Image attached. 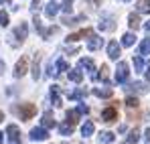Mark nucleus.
I'll list each match as a JSON object with an SVG mask.
<instances>
[{
  "label": "nucleus",
  "instance_id": "f257e3e1",
  "mask_svg": "<svg viewBox=\"0 0 150 144\" xmlns=\"http://www.w3.org/2000/svg\"><path fill=\"white\" fill-rule=\"evenodd\" d=\"M120 55H122V47L118 45V41H110V43H108V57H110L112 61H118Z\"/></svg>",
  "mask_w": 150,
  "mask_h": 144
},
{
  "label": "nucleus",
  "instance_id": "f03ea898",
  "mask_svg": "<svg viewBox=\"0 0 150 144\" xmlns=\"http://www.w3.org/2000/svg\"><path fill=\"white\" fill-rule=\"evenodd\" d=\"M128 75H130V71H128V63L120 61V63H118V69H116V81H118V83H126Z\"/></svg>",
  "mask_w": 150,
  "mask_h": 144
},
{
  "label": "nucleus",
  "instance_id": "7ed1b4c3",
  "mask_svg": "<svg viewBox=\"0 0 150 144\" xmlns=\"http://www.w3.org/2000/svg\"><path fill=\"white\" fill-rule=\"evenodd\" d=\"M35 112H37V108H35L33 104H25V106H21V110H18L21 120H30V118L35 116Z\"/></svg>",
  "mask_w": 150,
  "mask_h": 144
},
{
  "label": "nucleus",
  "instance_id": "20e7f679",
  "mask_svg": "<svg viewBox=\"0 0 150 144\" xmlns=\"http://www.w3.org/2000/svg\"><path fill=\"white\" fill-rule=\"evenodd\" d=\"M6 134H8V140H10V144H23L21 142V134H18V126H14V124H10L8 128H6Z\"/></svg>",
  "mask_w": 150,
  "mask_h": 144
},
{
  "label": "nucleus",
  "instance_id": "39448f33",
  "mask_svg": "<svg viewBox=\"0 0 150 144\" xmlns=\"http://www.w3.org/2000/svg\"><path fill=\"white\" fill-rule=\"evenodd\" d=\"M30 138L33 140H47L49 138V132H47L45 126H39V128H33L30 130Z\"/></svg>",
  "mask_w": 150,
  "mask_h": 144
},
{
  "label": "nucleus",
  "instance_id": "423d86ee",
  "mask_svg": "<svg viewBox=\"0 0 150 144\" xmlns=\"http://www.w3.org/2000/svg\"><path fill=\"white\" fill-rule=\"evenodd\" d=\"M79 67H85L87 71L91 73V77H93V79H98V75H96V63H93L89 57H83V59H79Z\"/></svg>",
  "mask_w": 150,
  "mask_h": 144
},
{
  "label": "nucleus",
  "instance_id": "0eeeda50",
  "mask_svg": "<svg viewBox=\"0 0 150 144\" xmlns=\"http://www.w3.org/2000/svg\"><path fill=\"white\" fill-rule=\"evenodd\" d=\"M101 120L103 122H114V120H118V110L116 108H105L103 112H101Z\"/></svg>",
  "mask_w": 150,
  "mask_h": 144
},
{
  "label": "nucleus",
  "instance_id": "6e6552de",
  "mask_svg": "<svg viewBox=\"0 0 150 144\" xmlns=\"http://www.w3.org/2000/svg\"><path fill=\"white\" fill-rule=\"evenodd\" d=\"M98 28H100V31H114V28H116L114 18H112V16H101V21H100V24H98Z\"/></svg>",
  "mask_w": 150,
  "mask_h": 144
},
{
  "label": "nucleus",
  "instance_id": "1a4fd4ad",
  "mask_svg": "<svg viewBox=\"0 0 150 144\" xmlns=\"http://www.w3.org/2000/svg\"><path fill=\"white\" fill-rule=\"evenodd\" d=\"M26 65H28V59H26V57H21V61H18L16 67H14V77H23L26 73Z\"/></svg>",
  "mask_w": 150,
  "mask_h": 144
},
{
  "label": "nucleus",
  "instance_id": "9d476101",
  "mask_svg": "<svg viewBox=\"0 0 150 144\" xmlns=\"http://www.w3.org/2000/svg\"><path fill=\"white\" fill-rule=\"evenodd\" d=\"M130 94H146L148 92V87H146V83H142V81H136V83H132L130 87H126Z\"/></svg>",
  "mask_w": 150,
  "mask_h": 144
},
{
  "label": "nucleus",
  "instance_id": "9b49d317",
  "mask_svg": "<svg viewBox=\"0 0 150 144\" xmlns=\"http://www.w3.org/2000/svg\"><path fill=\"white\" fill-rule=\"evenodd\" d=\"M101 45H103V41H101L100 37H96V35H91L89 41H87V49H89V51H98Z\"/></svg>",
  "mask_w": 150,
  "mask_h": 144
},
{
  "label": "nucleus",
  "instance_id": "f8f14e48",
  "mask_svg": "<svg viewBox=\"0 0 150 144\" xmlns=\"http://www.w3.org/2000/svg\"><path fill=\"white\" fill-rule=\"evenodd\" d=\"M57 12H59V4H57L55 0H51V4H47V6H45V14H47L49 18H53Z\"/></svg>",
  "mask_w": 150,
  "mask_h": 144
},
{
  "label": "nucleus",
  "instance_id": "ddd939ff",
  "mask_svg": "<svg viewBox=\"0 0 150 144\" xmlns=\"http://www.w3.org/2000/svg\"><path fill=\"white\" fill-rule=\"evenodd\" d=\"M26 33H28V24H26V23H21L18 26H16V31H14V35H16L21 41H25V39H26Z\"/></svg>",
  "mask_w": 150,
  "mask_h": 144
},
{
  "label": "nucleus",
  "instance_id": "4468645a",
  "mask_svg": "<svg viewBox=\"0 0 150 144\" xmlns=\"http://www.w3.org/2000/svg\"><path fill=\"white\" fill-rule=\"evenodd\" d=\"M45 128H55L57 124H55V118H53V114L51 112H45V116H43V122H41Z\"/></svg>",
  "mask_w": 150,
  "mask_h": 144
},
{
  "label": "nucleus",
  "instance_id": "2eb2a0df",
  "mask_svg": "<svg viewBox=\"0 0 150 144\" xmlns=\"http://www.w3.org/2000/svg\"><path fill=\"white\" fill-rule=\"evenodd\" d=\"M134 43H136V35L134 33H126L124 37H122V45L124 47H132Z\"/></svg>",
  "mask_w": 150,
  "mask_h": 144
},
{
  "label": "nucleus",
  "instance_id": "dca6fc26",
  "mask_svg": "<svg viewBox=\"0 0 150 144\" xmlns=\"http://www.w3.org/2000/svg\"><path fill=\"white\" fill-rule=\"evenodd\" d=\"M81 134L83 136H91L93 134V122L91 120H85V124L81 126Z\"/></svg>",
  "mask_w": 150,
  "mask_h": 144
},
{
  "label": "nucleus",
  "instance_id": "f3484780",
  "mask_svg": "<svg viewBox=\"0 0 150 144\" xmlns=\"http://www.w3.org/2000/svg\"><path fill=\"white\" fill-rule=\"evenodd\" d=\"M85 21V16H77V18H69V16H65L63 18V24L65 26H77L79 23H83Z\"/></svg>",
  "mask_w": 150,
  "mask_h": 144
},
{
  "label": "nucleus",
  "instance_id": "a211bd4d",
  "mask_svg": "<svg viewBox=\"0 0 150 144\" xmlns=\"http://www.w3.org/2000/svg\"><path fill=\"white\" fill-rule=\"evenodd\" d=\"M128 21H130V28H132V31H138V28H140V16H138V14H130V16H128Z\"/></svg>",
  "mask_w": 150,
  "mask_h": 144
},
{
  "label": "nucleus",
  "instance_id": "6ab92c4d",
  "mask_svg": "<svg viewBox=\"0 0 150 144\" xmlns=\"http://www.w3.org/2000/svg\"><path fill=\"white\" fill-rule=\"evenodd\" d=\"M112 87H105V89H100V87H96L93 89V96H98V97H112Z\"/></svg>",
  "mask_w": 150,
  "mask_h": 144
},
{
  "label": "nucleus",
  "instance_id": "aec40b11",
  "mask_svg": "<svg viewBox=\"0 0 150 144\" xmlns=\"http://www.w3.org/2000/svg\"><path fill=\"white\" fill-rule=\"evenodd\" d=\"M67 75H69V79H71L73 83H79V81L83 79V73L79 71V69H71V71L67 73Z\"/></svg>",
  "mask_w": 150,
  "mask_h": 144
},
{
  "label": "nucleus",
  "instance_id": "412c9836",
  "mask_svg": "<svg viewBox=\"0 0 150 144\" xmlns=\"http://www.w3.org/2000/svg\"><path fill=\"white\" fill-rule=\"evenodd\" d=\"M136 10L138 12H150V0H138Z\"/></svg>",
  "mask_w": 150,
  "mask_h": 144
},
{
  "label": "nucleus",
  "instance_id": "4be33fe9",
  "mask_svg": "<svg viewBox=\"0 0 150 144\" xmlns=\"http://www.w3.org/2000/svg\"><path fill=\"white\" fill-rule=\"evenodd\" d=\"M138 138H140V132H138V130H132V132L128 134V138H126V144H136Z\"/></svg>",
  "mask_w": 150,
  "mask_h": 144
},
{
  "label": "nucleus",
  "instance_id": "5701e85b",
  "mask_svg": "<svg viewBox=\"0 0 150 144\" xmlns=\"http://www.w3.org/2000/svg\"><path fill=\"white\" fill-rule=\"evenodd\" d=\"M59 130H61L63 136H71V132H73V124H69V122H67V124H61Z\"/></svg>",
  "mask_w": 150,
  "mask_h": 144
},
{
  "label": "nucleus",
  "instance_id": "b1692460",
  "mask_svg": "<svg viewBox=\"0 0 150 144\" xmlns=\"http://www.w3.org/2000/svg\"><path fill=\"white\" fill-rule=\"evenodd\" d=\"M140 55H150V39H144L140 43Z\"/></svg>",
  "mask_w": 150,
  "mask_h": 144
},
{
  "label": "nucleus",
  "instance_id": "393cba45",
  "mask_svg": "<svg viewBox=\"0 0 150 144\" xmlns=\"http://www.w3.org/2000/svg\"><path fill=\"white\" fill-rule=\"evenodd\" d=\"M100 140H101L103 144L114 142V134H112V132H101V134H100Z\"/></svg>",
  "mask_w": 150,
  "mask_h": 144
},
{
  "label": "nucleus",
  "instance_id": "a878e982",
  "mask_svg": "<svg viewBox=\"0 0 150 144\" xmlns=\"http://www.w3.org/2000/svg\"><path fill=\"white\" fill-rule=\"evenodd\" d=\"M132 63H134V69H136V71H142V69H144V59H142V57H134Z\"/></svg>",
  "mask_w": 150,
  "mask_h": 144
},
{
  "label": "nucleus",
  "instance_id": "bb28decb",
  "mask_svg": "<svg viewBox=\"0 0 150 144\" xmlns=\"http://www.w3.org/2000/svg\"><path fill=\"white\" fill-rule=\"evenodd\" d=\"M33 77L39 79L41 77V67H39V55L35 57V65H33Z\"/></svg>",
  "mask_w": 150,
  "mask_h": 144
},
{
  "label": "nucleus",
  "instance_id": "cd10ccee",
  "mask_svg": "<svg viewBox=\"0 0 150 144\" xmlns=\"http://www.w3.org/2000/svg\"><path fill=\"white\" fill-rule=\"evenodd\" d=\"M85 96H87V92H85V89H75V92L69 94L71 99H81V97H85Z\"/></svg>",
  "mask_w": 150,
  "mask_h": 144
},
{
  "label": "nucleus",
  "instance_id": "c85d7f7f",
  "mask_svg": "<svg viewBox=\"0 0 150 144\" xmlns=\"http://www.w3.org/2000/svg\"><path fill=\"white\" fill-rule=\"evenodd\" d=\"M79 116H81V114H79L77 110H69V112H67V122H71V124H75Z\"/></svg>",
  "mask_w": 150,
  "mask_h": 144
},
{
  "label": "nucleus",
  "instance_id": "c756f323",
  "mask_svg": "<svg viewBox=\"0 0 150 144\" xmlns=\"http://www.w3.org/2000/svg\"><path fill=\"white\" fill-rule=\"evenodd\" d=\"M63 12H67V14L73 12V0H63Z\"/></svg>",
  "mask_w": 150,
  "mask_h": 144
},
{
  "label": "nucleus",
  "instance_id": "7c9ffc66",
  "mask_svg": "<svg viewBox=\"0 0 150 144\" xmlns=\"http://www.w3.org/2000/svg\"><path fill=\"white\" fill-rule=\"evenodd\" d=\"M126 106H128V108H138V106H140V101H138V97H128V99H126Z\"/></svg>",
  "mask_w": 150,
  "mask_h": 144
},
{
  "label": "nucleus",
  "instance_id": "2f4dec72",
  "mask_svg": "<svg viewBox=\"0 0 150 144\" xmlns=\"http://www.w3.org/2000/svg\"><path fill=\"white\" fill-rule=\"evenodd\" d=\"M57 71L59 73L67 71V61H65V59H59V61H57Z\"/></svg>",
  "mask_w": 150,
  "mask_h": 144
},
{
  "label": "nucleus",
  "instance_id": "473e14b6",
  "mask_svg": "<svg viewBox=\"0 0 150 144\" xmlns=\"http://www.w3.org/2000/svg\"><path fill=\"white\" fill-rule=\"evenodd\" d=\"M0 24H2V26H6V24H8V14H6L4 10H0Z\"/></svg>",
  "mask_w": 150,
  "mask_h": 144
},
{
  "label": "nucleus",
  "instance_id": "72a5a7b5",
  "mask_svg": "<svg viewBox=\"0 0 150 144\" xmlns=\"http://www.w3.org/2000/svg\"><path fill=\"white\" fill-rule=\"evenodd\" d=\"M77 112H79V114H87V112H89V108H87L85 104H79V106H77Z\"/></svg>",
  "mask_w": 150,
  "mask_h": 144
},
{
  "label": "nucleus",
  "instance_id": "f704fd0d",
  "mask_svg": "<svg viewBox=\"0 0 150 144\" xmlns=\"http://www.w3.org/2000/svg\"><path fill=\"white\" fill-rule=\"evenodd\" d=\"M85 2H87L91 8H98V6H100V0H85Z\"/></svg>",
  "mask_w": 150,
  "mask_h": 144
},
{
  "label": "nucleus",
  "instance_id": "c9c22d12",
  "mask_svg": "<svg viewBox=\"0 0 150 144\" xmlns=\"http://www.w3.org/2000/svg\"><path fill=\"white\" fill-rule=\"evenodd\" d=\"M41 2H43V0H33V10H37V8H41Z\"/></svg>",
  "mask_w": 150,
  "mask_h": 144
},
{
  "label": "nucleus",
  "instance_id": "e433bc0d",
  "mask_svg": "<svg viewBox=\"0 0 150 144\" xmlns=\"http://www.w3.org/2000/svg\"><path fill=\"white\" fill-rule=\"evenodd\" d=\"M126 130H128V126H126V124H122V126H118V132H120V134H124Z\"/></svg>",
  "mask_w": 150,
  "mask_h": 144
},
{
  "label": "nucleus",
  "instance_id": "4c0bfd02",
  "mask_svg": "<svg viewBox=\"0 0 150 144\" xmlns=\"http://www.w3.org/2000/svg\"><path fill=\"white\" fill-rule=\"evenodd\" d=\"M144 138H146V142L150 144V128H148V130H146V132H144Z\"/></svg>",
  "mask_w": 150,
  "mask_h": 144
},
{
  "label": "nucleus",
  "instance_id": "58836bf2",
  "mask_svg": "<svg viewBox=\"0 0 150 144\" xmlns=\"http://www.w3.org/2000/svg\"><path fill=\"white\" fill-rule=\"evenodd\" d=\"M144 28H146V31L150 33V21H146V24H144Z\"/></svg>",
  "mask_w": 150,
  "mask_h": 144
},
{
  "label": "nucleus",
  "instance_id": "ea45409f",
  "mask_svg": "<svg viewBox=\"0 0 150 144\" xmlns=\"http://www.w3.org/2000/svg\"><path fill=\"white\" fill-rule=\"evenodd\" d=\"M146 81H150V67L146 69Z\"/></svg>",
  "mask_w": 150,
  "mask_h": 144
},
{
  "label": "nucleus",
  "instance_id": "a19ab883",
  "mask_svg": "<svg viewBox=\"0 0 150 144\" xmlns=\"http://www.w3.org/2000/svg\"><path fill=\"white\" fill-rule=\"evenodd\" d=\"M2 140H4V134H2V132H0V144H2Z\"/></svg>",
  "mask_w": 150,
  "mask_h": 144
},
{
  "label": "nucleus",
  "instance_id": "79ce46f5",
  "mask_svg": "<svg viewBox=\"0 0 150 144\" xmlns=\"http://www.w3.org/2000/svg\"><path fill=\"white\" fill-rule=\"evenodd\" d=\"M0 2H2V4H8V2H10V0H0Z\"/></svg>",
  "mask_w": 150,
  "mask_h": 144
},
{
  "label": "nucleus",
  "instance_id": "37998d69",
  "mask_svg": "<svg viewBox=\"0 0 150 144\" xmlns=\"http://www.w3.org/2000/svg\"><path fill=\"white\" fill-rule=\"evenodd\" d=\"M2 118H4V114H2V112H0V122H2Z\"/></svg>",
  "mask_w": 150,
  "mask_h": 144
},
{
  "label": "nucleus",
  "instance_id": "c03bdc74",
  "mask_svg": "<svg viewBox=\"0 0 150 144\" xmlns=\"http://www.w3.org/2000/svg\"><path fill=\"white\" fill-rule=\"evenodd\" d=\"M124 2H128V0H124Z\"/></svg>",
  "mask_w": 150,
  "mask_h": 144
},
{
  "label": "nucleus",
  "instance_id": "a18cd8bd",
  "mask_svg": "<svg viewBox=\"0 0 150 144\" xmlns=\"http://www.w3.org/2000/svg\"><path fill=\"white\" fill-rule=\"evenodd\" d=\"M0 67H2V65H0Z\"/></svg>",
  "mask_w": 150,
  "mask_h": 144
}]
</instances>
